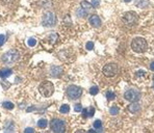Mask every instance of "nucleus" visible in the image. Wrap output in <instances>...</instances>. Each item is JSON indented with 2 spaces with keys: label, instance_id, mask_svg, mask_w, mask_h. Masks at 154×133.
Returning <instances> with one entry per match:
<instances>
[{
  "label": "nucleus",
  "instance_id": "1",
  "mask_svg": "<svg viewBox=\"0 0 154 133\" xmlns=\"http://www.w3.org/2000/svg\"><path fill=\"white\" fill-rule=\"evenodd\" d=\"M131 48L136 53H143L148 48L147 41L144 38H135L131 42Z\"/></svg>",
  "mask_w": 154,
  "mask_h": 133
},
{
  "label": "nucleus",
  "instance_id": "2",
  "mask_svg": "<svg viewBox=\"0 0 154 133\" xmlns=\"http://www.w3.org/2000/svg\"><path fill=\"white\" fill-rule=\"evenodd\" d=\"M39 92L41 93L42 96L48 98V97H51L54 93V85L52 82L50 81H44L40 84L39 86Z\"/></svg>",
  "mask_w": 154,
  "mask_h": 133
},
{
  "label": "nucleus",
  "instance_id": "3",
  "mask_svg": "<svg viewBox=\"0 0 154 133\" xmlns=\"http://www.w3.org/2000/svg\"><path fill=\"white\" fill-rule=\"evenodd\" d=\"M56 23V17L53 13L47 12L44 14L43 19H42V24L45 27H53Z\"/></svg>",
  "mask_w": 154,
  "mask_h": 133
},
{
  "label": "nucleus",
  "instance_id": "4",
  "mask_svg": "<svg viewBox=\"0 0 154 133\" xmlns=\"http://www.w3.org/2000/svg\"><path fill=\"white\" fill-rule=\"evenodd\" d=\"M81 94H82L81 87L77 86V85H70L67 88V96L72 100L78 99L81 96Z\"/></svg>",
  "mask_w": 154,
  "mask_h": 133
},
{
  "label": "nucleus",
  "instance_id": "5",
  "mask_svg": "<svg viewBox=\"0 0 154 133\" xmlns=\"http://www.w3.org/2000/svg\"><path fill=\"white\" fill-rule=\"evenodd\" d=\"M118 71H119V68H118V65L116 63H107L106 65H104V68L102 70L104 76L108 77V78L116 76Z\"/></svg>",
  "mask_w": 154,
  "mask_h": 133
},
{
  "label": "nucleus",
  "instance_id": "6",
  "mask_svg": "<svg viewBox=\"0 0 154 133\" xmlns=\"http://www.w3.org/2000/svg\"><path fill=\"white\" fill-rule=\"evenodd\" d=\"M137 20H138V16L135 12H127L123 16V21L128 26H132V25L136 24Z\"/></svg>",
  "mask_w": 154,
  "mask_h": 133
},
{
  "label": "nucleus",
  "instance_id": "7",
  "mask_svg": "<svg viewBox=\"0 0 154 133\" xmlns=\"http://www.w3.org/2000/svg\"><path fill=\"white\" fill-rule=\"evenodd\" d=\"M19 58V52L16 50H10L2 55V61L5 63H13Z\"/></svg>",
  "mask_w": 154,
  "mask_h": 133
},
{
  "label": "nucleus",
  "instance_id": "8",
  "mask_svg": "<svg viewBox=\"0 0 154 133\" xmlns=\"http://www.w3.org/2000/svg\"><path fill=\"white\" fill-rule=\"evenodd\" d=\"M50 129L56 133H62L65 131V122L58 119H54L50 122Z\"/></svg>",
  "mask_w": 154,
  "mask_h": 133
},
{
  "label": "nucleus",
  "instance_id": "9",
  "mask_svg": "<svg viewBox=\"0 0 154 133\" xmlns=\"http://www.w3.org/2000/svg\"><path fill=\"white\" fill-rule=\"evenodd\" d=\"M124 98H125L127 101H129V102H136V101L139 100L141 94H139L138 91H136V90H134V88H130V90H128L127 92H125Z\"/></svg>",
  "mask_w": 154,
  "mask_h": 133
},
{
  "label": "nucleus",
  "instance_id": "10",
  "mask_svg": "<svg viewBox=\"0 0 154 133\" xmlns=\"http://www.w3.org/2000/svg\"><path fill=\"white\" fill-rule=\"evenodd\" d=\"M62 69L60 68V66H58V65H54V66H52V68L50 69V75L52 76V77H55V78H58L61 74H62Z\"/></svg>",
  "mask_w": 154,
  "mask_h": 133
},
{
  "label": "nucleus",
  "instance_id": "11",
  "mask_svg": "<svg viewBox=\"0 0 154 133\" xmlns=\"http://www.w3.org/2000/svg\"><path fill=\"white\" fill-rule=\"evenodd\" d=\"M89 22L93 27H100L101 26V20L97 15H92L89 19Z\"/></svg>",
  "mask_w": 154,
  "mask_h": 133
},
{
  "label": "nucleus",
  "instance_id": "12",
  "mask_svg": "<svg viewBox=\"0 0 154 133\" xmlns=\"http://www.w3.org/2000/svg\"><path fill=\"white\" fill-rule=\"evenodd\" d=\"M127 109H128L129 112H131V113H136L137 111H139L141 105L137 103V101H136V102H131V104L128 105Z\"/></svg>",
  "mask_w": 154,
  "mask_h": 133
},
{
  "label": "nucleus",
  "instance_id": "13",
  "mask_svg": "<svg viewBox=\"0 0 154 133\" xmlns=\"http://www.w3.org/2000/svg\"><path fill=\"white\" fill-rule=\"evenodd\" d=\"M94 113H95V108L94 107H89V108H85V109H82V114H83V116L85 117H92V116H94Z\"/></svg>",
  "mask_w": 154,
  "mask_h": 133
},
{
  "label": "nucleus",
  "instance_id": "14",
  "mask_svg": "<svg viewBox=\"0 0 154 133\" xmlns=\"http://www.w3.org/2000/svg\"><path fill=\"white\" fill-rule=\"evenodd\" d=\"M80 5H81V9H83L87 13H90V12L93 10V4H91V3H90V2H88V1H86V0L81 1Z\"/></svg>",
  "mask_w": 154,
  "mask_h": 133
},
{
  "label": "nucleus",
  "instance_id": "15",
  "mask_svg": "<svg viewBox=\"0 0 154 133\" xmlns=\"http://www.w3.org/2000/svg\"><path fill=\"white\" fill-rule=\"evenodd\" d=\"M12 74H13V71H12L11 69H9V68H5V69H3V70L0 71V77L3 78V79L10 77Z\"/></svg>",
  "mask_w": 154,
  "mask_h": 133
},
{
  "label": "nucleus",
  "instance_id": "16",
  "mask_svg": "<svg viewBox=\"0 0 154 133\" xmlns=\"http://www.w3.org/2000/svg\"><path fill=\"white\" fill-rule=\"evenodd\" d=\"M38 126H39L41 129L46 128V127L48 126V122H47V120H46V119H41V120H39V122H38Z\"/></svg>",
  "mask_w": 154,
  "mask_h": 133
},
{
  "label": "nucleus",
  "instance_id": "17",
  "mask_svg": "<svg viewBox=\"0 0 154 133\" xmlns=\"http://www.w3.org/2000/svg\"><path fill=\"white\" fill-rule=\"evenodd\" d=\"M59 111H60L61 113H68V112L70 111V106H69L68 104H64V105L60 106Z\"/></svg>",
  "mask_w": 154,
  "mask_h": 133
},
{
  "label": "nucleus",
  "instance_id": "18",
  "mask_svg": "<svg viewBox=\"0 0 154 133\" xmlns=\"http://www.w3.org/2000/svg\"><path fill=\"white\" fill-rule=\"evenodd\" d=\"M94 128H95L96 131L97 130H101V128H102V122L100 120H96L94 122Z\"/></svg>",
  "mask_w": 154,
  "mask_h": 133
},
{
  "label": "nucleus",
  "instance_id": "19",
  "mask_svg": "<svg viewBox=\"0 0 154 133\" xmlns=\"http://www.w3.org/2000/svg\"><path fill=\"white\" fill-rule=\"evenodd\" d=\"M98 93H99V87H98V86L94 85V86H92V87L90 88V94H91L92 96H95V95H97Z\"/></svg>",
  "mask_w": 154,
  "mask_h": 133
},
{
  "label": "nucleus",
  "instance_id": "20",
  "mask_svg": "<svg viewBox=\"0 0 154 133\" xmlns=\"http://www.w3.org/2000/svg\"><path fill=\"white\" fill-rule=\"evenodd\" d=\"M2 106H3L4 108H6V109H13V108L15 107V106H14V104H13L12 102H9V101H6V102H3Z\"/></svg>",
  "mask_w": 154,
  "mask_h": 133
},
{
  "label": "nucleus",
  "instance_id": "21",
  "mask_svg": "<svg viewBox=\"0 0 154 133\" xmlns=\"http://www.w3.org/2000/svg\"><path fill=\"white\" fill-rule=\"evenodd\" d=\"M115 98H116V95H115L113 92H107V93H106V99H107V100L111 101V100H114Z\"/></svg>",
  "mask_w": 154,
  "mask_h": 133
},
{
  "label": "nucleus",
  "instance_id": "22",
  "mask_svg": "<svg viewBox=\"0 0 154 133\" xmlns=\"http://www.w3.org/2000/svg\"><path fill=\"white\" fill-rule=\"evenodd\" d=\"M109 113H110V114H113V115H116V114H118V113H119V108H118L117 106H114V107H111V108L109 109Z\"/></svg>",
  "mask_w": 154,
  "mask_h": 133
},
{
  "label": "nucleus",
  "instance_id": "23",
  "mask_svg": "<svg viewBox=\"0 0 154 133\" xmlns=\"http://www.w3.org/2000/svg\"><path fill=\"white\" fill-rule=\"evenodd\" d=\"M87 12L83 10V9H79L78 11H77V15H79L80 17H85V16H87Z\"/></svg>",
  "mask_w": 154,
  "mask_h": 133
},
{
  "label": "nucleus",
  "instance_id": "24",
  "mask_svg": "<svg viewBox=\"0 0 154 133\" xmlns=\"http://www.w3.org/2000/svg\"><path fill=\"white\" fill-rule=\"evenodd\" d=\"M27 43H28V46H30V47H33V46L37 45V41H36V39H32V38L29 39Z\"/></svg>",
  "mask_w": 154,
  "mask_h": 133
},
{
  "label": "nucleus",
  "instance_id": "25",
  "mask_svg": "<svg viewBox=\"0 0 154 133\" xmlns=\"http://www.w3.org/2000/svg\"><path fill=\"white\" fill-rule=\"evenodd\" d=\"M74 110H75L76 112H80V111H82V106H81L80 104H76V105L74 106Z\"/></svg>",
  "mask_w": 154,
  "mask_h": 133
},
{
  "label": "nucleus",
  "instance_id": "26",
  "mask_svg": "<svg viewBox=\"0 0 154 133\" xmlns=\"http://www.w3.org/2000/svg\"><path fill=\"white\" fill-rule=\"evenodd\" d=\"M86 48L88 50H93L94 49V43L93 42H88V44L86 45Z\"/></svg>",
  "mask_w": 154,
  "mask_h": 133
},
{
  "label": "nucleus",
  "instance_id": "27",
  "mask_svg": "<svg viewBox=\"0 0 154 133\" xmlns=\"http://www.w3.org/2000/svg\"><path fill=\"white\" fill-rule=\"evenodd\" d=\"M135 75H136V77H143V76H145V75H147V73H146L145 71H143V70H141V71H137V72L135 73Z\"/></svg>",
  "mask_w": 154,
  "mask_h": 133
},
{
  "label": "nucleus",
  "instance_id": "28",
  "mask_svg": "<svg viewBox=\"0 0 154 133\" xmlns=\"http://www.w3.org/2000/svg\"><path fill=\"white\" fill-rule=\"evenodd\" d=\"M5 42V36L3 34H0V46H2Z\"/></svg>",
  "mask_w": 154,
  "mask_h": 133
},
{
  "label": "nucleus",
  "instance_id": "29",
  "mask_svg": "<svg viewBox=\"0 0 154 133\" xmlns=\"http://www.w3.org/2000/svg\"><path fill=\"white\" fill-rule=\"evenodd\" d=\"M50 39H51V42H52V43H54V42L57 40V34H55V33H52V34L50 35Z\"/></svg>",
  "mask_w": 154,
  "mask_h": 133
},
{
  "label": "nucleus",
  "instance_id": "30",
  "mask_svg": "<svg viewBox=\"0 0 154 133\" xmlns=\"http://www.w3.org/2000/svg\"><path fill=\"white\" fill-rule=\"evenodd\" d=\"M99 3V0H93V6H98Z\"/></svg>",
  "mask_w": 154,
  "mask_h": 133
},
{
  "label": "nucleus",
  "instance_id": "31",
  "mask_svg": "<svg viewBox=\"0 0 154 133\" xmlns=\"http://www.w3.org/2000/svg\"><path fill=\"white\" fill-rule=\"evenodd\" d=\"M28 132H34V129H32V128H26L25 129V133H28Z\"/></svg>",
  "mask_w": 154,
  "mask_h": 133
},
{
  "label": "nucleus",
  "instance_id": "32",
  "mask_svg": "<svg viewBox=\"0 0 154 133\" xmlns=\"http://www.w3.org/2000/svg\"><path fill=\"white\" fill-rule=\"evenodd\" d=\"M150 70L151 71H154V61L151 62V64H150Z\"/></svg>",
  "mask_w": 154,
  "mask_h": 133
},
{
  "label": "nucleus",
  "instance_id": "33",
  "mask_svg": "<svg viewBox=\"0 0 154 133\" xmlns=\"http://www.w3.org/2000/svg\"><path fill=\"white\" fill-rule=\"evenodd\" d=\"M124 1H125V2H131L132 0H124Z\"/></svg>",
  "mask_w": 154,
  "mask_h": 133
},
{
  "label": "nucleus",
  "instance_id": "34",
  "mask_svg": "<svg viewBox=\"0 0 154 133\" xmlns=\"http://www.w3.org/2000/svg\"><path fill=\"white\" fill-rule=\"evenodd\" d=\"M153 80H154V76H153Z\"/></svg>",
  "mask_w": 154,
  "mask_h": 133
},
{
  "label": "nucleus",
  "instance_id": "35",
  "mask_svg": "<svg viewBox=\"0 0 154 133\" xmlns=\"http://www.w3.org/2000/svg\"><path fill=\"white\" fill-rule=\"evenodd\" d=\"M153 88H154V84H153Z\"/></svg>",
  "mask_w": 154,
  "mask_h": 133
}]
</instances>
